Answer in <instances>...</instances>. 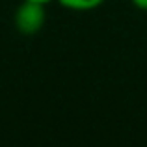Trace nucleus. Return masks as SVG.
Wrapping results in <instances>:
<instances>
[{
    "instance_id": "1",
    "label": "nucleus",
    "mask_w": 147,
    "mask_h": 147,
    "mask_svg": "<svg viewBox=\"0 0 147 147\" xmlns=\"http://www.w3.org/2000/svg\"><path fill=\"white\" fill-rule=\"evenodd\" d=\"M45 22H47L45 4L22 0L13 13V24L22 36H36L37 32L43 30Z\"/></svg>"
},
{
    "instance_id": "2",
    "label": "nucleus",
    "mask_w": 147,
    "mask_h": 147,
    "mask_svg": "<svg viewBox=\"0 0 147 147\" xmlns=\"http://www.w3.org/2000/svg\"><path fill=\"white\" fill-rule=\"evenodd\" d=\"M65 9L71 11H91L100 7L106 0H58Z\"/></svg>"
},
{
    "instance_id": "3",
    "label": "nucleus",
    "mask_w": 147,
    "mask_h": 147,
    "mask_svg": "<svg viewBox=\"0 0 147 147\" xmlns=\"http://www.w3.org/2000/svg\"><path fill=\"white\" fill-rule=\"evenodd\" d=\"M130 4L142 11H147V0H130Z\"/></svg>"
},
{
    "instance_id": "4",
    "label": "nucleus",
    "mask_w": 147,
    "mask_h": 147,
    "mask_svg": "<svg viewBox=\"0 0 147 147\" xmlns=\"http://www.w3.org/2000/svg\"><path fill=\"white\" fill-rule=\"evenodd\" d=\"M28 2H37V4H45V6H47V4L54 2V0H28Z\"/></svg>"
}]
</instances>
